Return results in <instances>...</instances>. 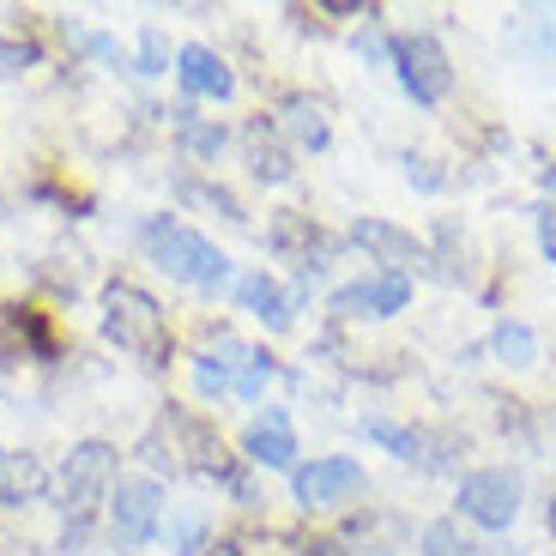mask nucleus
Here are the masks:
<instances>
[{
    "label": "nucleus",
    "mask_w": 556,
    "mask_h": 556,
    "mask_svg": "<svg viewBox=\"0 0 556 556\" xmlns=\"http://www.w3.org/2000/svg\"><path fill=\"white\" fill-rule=\"evenodd\" d=\"M539 242H544V254L556 261V212H544V224H539Z\"/></svg>",
    "instance_id": "21"
},
{
    "label": "nucleus",
    "mask_w": 556,
    "mask_h": 556,
    "mask_svg": "<svg viewBox=\"0 0 556 556\" xmlns=\"http://www.w3.org/2000/svg\"><path fill=\"white\" fill-rule=\"evenodd\" d=\"M363 435H369V442H381V447H393L400 459H417V435L400 430V424H388V417H369V424H363Z\"/></svg>",
    "instance_id": "16"
},
{
    "label": "nucleus",
    "mask_w": 556,
    "mask_h": 556,
    "mask_svg": "<svg viewBox=\"0 0 556 556\" xmlns=\"http://www.w3.org/2000/svg\"><path fill=\"white\" fill-rule=\"evenodd\" d=\"M212 551H218V556H242V551H237V544H212Z\"/></svg>",
    "instance_id": "23"
},
{
    "label": "nucleus",
    "mask_w": 556,
    "mask_h": 556,
    "mask_svg": "<svg viewBox=\"0 0 556 556\" xmlns=\"http://www.w3.org/2000/svg\"><path fill=\"white\" fill-rule=\"evenodd\" d=\"M393 73H400L405 98L412 103H442L454 91V67H447V49L430 30H412V37L393 42Z\"/></svg>",
    "instance_id": "3"
},
{
    "label": "nucleus",
    "mask_w": 556,
    "mask_h": 556,
    "mask_svg": "<svg viewBox=\"0 0 556 556\" xmlns=\"http://www.w3.org/2000/svg\"><path fill=\"white\" fill-rule=\"evenodd\" d=\"M242 454L254 459V466H291L296 459V435H291V417L278 412H261L249 424V435H242Z\"/></svg>",
    "instance_id": "9"
},
{
    "label": "nucleus",
    "mask_w": 556,
    "mask_h": 556,
    "mask_svg": "<svg viewBox=\"0 0 556 556\" xmlns=\"http://www.w3.org/2000/svg\"><path fill=\"white\" fill-rule=\"evenodd\" d=\"M424 556H478V544H472V539H459V527L435 520V527L424 532Z\"/></svg>",
    "instance_id": "15"
},
{
    "label": "nucleus",
    "mask_w": 556,
    "mask_h": 556,
    "mask_svg": "<svg viewBox=\"0 0 556 556\" xmlns=\"http://www.w3.org/2000/svg\"><path fill=\"white\" fill-rule=\"evenodd\" d=\"M181 67H176V79L188 85V91H194V98H230V91H237V79H230V67H224L218 55H212L206 42H188V49H181Z\"/></svg>",
    "instance_id": "10"
},
{
    "label": "nucleus",
    "mask_w": 556,
    "mask_h": 556,
    "mask_svg": "<svg viewBox=\"0 0 556 556\" xmlns=\"http://www.w3.org/2000/svg\"><path fill=\"white\" fill-rule=\"evenodd\" d=\"M139 242H146L152 266H164L169 278L194 285V291H224V285H230V261H224V254L200 237V230H188V224L152 218L146 230H139Z\"/></svg>",
    "instance_id": "1"
},
{
    "label": "nucleus",
    "mask_w": 556,
    "mask_h": 556,
    "mask_svg": "<svg viewBox=\"0 0 556 556\" xmlns=\"http://www.w3.org/2000/svg\"><path fill=\"white\" fill-rule=\"evenodd\" d=\"M285 115H291V134L303 139V146H315V152L327 146V122H320V110H315V103H303V98H296Z\"/></svg>",
    "instance_id": "17"
},
{
    "label": "nucleus",
    "mask_w": 556,
    "mask_h": 556,
    "mask_svg": "<svg viewBox=\"0 0 556 556\" xmlns=\"http://www.w3.org/2000/svg\"><path fill=\"white\" fill-rule=\"evenodd\" d=\"M0 459H7V454H0Z\"/></svg>",
    "instance_id": "24"
},
{
    "label": "nucleus",
    "mask_w": 556,
    "mask_h": 556,
    "mask_svg": "<svg viewBox=\"0 0 556 556\" xmlns=\"http://www.w3.org/2000/svg\"><path fill=\"white\" fill-rule=\"evenodd\" d=\"M357 242H363V249H376L381 261H417L412 237H405V230H393V224H381V218H363L357 224Z\"/></svg>",
    "instance_id": "13"
},
{
    "label": "nucleus",
    "mask_w": 556,
    "mask_h": 556,
    "mask_svg": "<svg viewBox=\"0 0 556 556\" xmlns=\"http://www.w3.org/2000/svg\"><path fill=\"white\" fill-rule=\"evenodd\" d=\"M237 303L249 308L254 320H266L273 333H285V327H291V296H285V285H278V278H266V273H242L237 278Z\"/></svg>",
    "instance_id": "11"
},
{
    "label": "nucleus",
    "mask_w": 556,
    "mask_h": 556,
    "mask_svg": "<svg viewBox=\"0 0 556 556\" xmlns=\"http://www.w3.org/2000/svg\"><path fill=\"white\" fill-rule=\"evenodd\" d=\"M405 176H412L417 188H442V169H430V157H405Z\"/></svg>",
    "instance_id": "20"
},
{
    "label": "nucleus",
    "mask_w": 556,
    "mask_h": 556,
    "mask_svg": "<svg viewBox=\"0 0 556 556\" xmlns=\"http://www.w3.org/2000/svg\"><path fill=\"white\" fill-rule=\"evenodd\" d=\"M169 532H176V551L181 556H194L200 551V532H206V515H176V527H169Z\"/></svg>",
    "instance_id": "18"
},
{
    "label": "nucleus",
    "mask_w": 556,
    "mask_h": 556,
    "mask_svg": "<svg viewBox=\"0 0 556 556\" xmlns=\"http://www.w3.org/2000/svg\"><path fill=\"white\" fill-rule=\"evenodd\" d=\"M291 490L303 508H345V502L363 496V466L345 454H327V459H308L291 472Z\"/></svg>",
    "instance_id": "5"
},
{
    "label": "nucleus",
    "mask_w": 556,
    "mask_h": 556,
    "mask_svg": "<svg viewBox=\"0 0 556 556\" xmlns=\"http://www.w3.org/2000/svg\"><path fill=\"white\" fill-rule=\"evenodd\" d=\"M115 478V447L110 442H79L67 454V466H61V496H67V508H91V502L110 490Z\"/></svg>",
    "instance_id": "6"
},
{
    "label": "nucleus",
    "mask_w": 556,
    "mask_h": 556,
    "mask_svg": "<svg viewBox=\"0 0 556 556\" xmlns=\"http://www.w3.org/2000/svg\"><path fill=\"white\" fill-rule=\"evenodd\" d=\"M42 490V466L30 454H7L0 459V502H30Z\"/></svg>",
    "instance_id": "12"
},
{
    "label": "nucleus",
    "mask_w": 556,
    "mask_h": 556,
    "mask_svg": "<svg viewBox=\"0 0 556 556\" xmlns=\"http://www.w3.org/2000/svg\"><path fill=\"white\" fill-rule=\"evenodd\" d=\"M110 515H115V539H122V544H146L157 532L164 496H157L152 478H122L115 496H110Z\"/></svg>",
    "instance_id": "7"
},
{
    "label": "nucleus",
    "mask_w": 556,
    "mask_h": 556,
    "mask_svg": "<svg viewBox=\"0 0 556 556\" xmlns=\"http://www.w3.org/2000/svg\"><path fill=\"white\" fill-rule=\"evenodd\" d=\"M459 515L478 520V527L502 532L515 527L520 515V472H508V466H478V472L459 478Z\"/></svg>",
    "instance_id": "4"
},
{
    "label": "nucleus",
    "mask_w": 556,
    "mask_h": 556,
    "mask_svg": "<svg viewBox=\"0 0 556 556\" xmlns=\"http://www.w3.org/2000/svg\"><path fill=\"white\" fill-rule=\"evenodd\" d=\"M157 61H164V42H157V37H146V73H164Z\"/></svg>",
    "instance_id": "22"
},
{
    "label": "nucleus",
    "mask_w": 556,
    "mask_h": 556,
    "mask_svg": "<svg viewBox=\"0 0 556 556\" xmlns=\"http://www.w3.org/2000/svg\"><path fill=\"white\" fill-rule=\"evenodd\" d=\"M412 303V278L405 273H369V278H357V285H345V291L333 296V308L339 315H400V308Z\"/></svg>",
    "instance_id": "8"
},
{
    "label": "nucleus",
    "mask_w": 556,
    "mask_h": 556,
    "mask_svg": "<svg viewBox=\"0 0 556 556\" xmlns=\"http://www.w3.org/2000/svg\"><path fill=\"white\" fill-rule=\"evenodd\" d=\"M103 333H110V345L134 351V357H146V363L169 357L164 308H157L146 291H134V285H110V291H103Z\"/></svg>",
    "instance_id": "2"
},
{
    "label": "nucleus",
    "mask_w": 556,
    "mask_h": 556,
    "mask_svg": "<svg viewBox=\"0 0 556 556\" xmlns=\"http://www.w3.org/2000/svg\"><path fill=\"white\" fill-rule=\"evenodd\" d=\"M496 357L508 363V369H527V363L539 357V339H532V327H520V320H502V327H496Z\"/></svg>",
    "instance_id": "14"
},
{
    "label": "nucleus",
    "mask_w": 556,
    "mask_h": 556,
    "mask_svg": "<svg viewBox=\"0 0 556 556\" xmlns=\"http://www.w3.org/2000/svg\"><path fill=\"white\" fill-rule=\"evenodd\" d=\"M30 61H37V55H30L25 42H7V37H0V79H18Z\"/></svg>",
    "instance_id": "19"
}]
</instances>
